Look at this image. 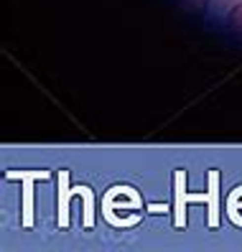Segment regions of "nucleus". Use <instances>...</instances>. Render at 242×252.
<instances>
[{
	"mask_svg": "<svg viewBox=\"0 0 242 252\" xmlns=\"http://www.w3.org/2000/svg\"><path fill=\"white\" fill-rule=\"evenodd\" d=\"M227 21H230V28H235L237 33H242V3H237V5L230 10Z\"/></svg>",
	"mask_w": 242,
	"mask_h": 252,
	"instance_id": "1",
	"label": "nucleus"
}]
</instances>
